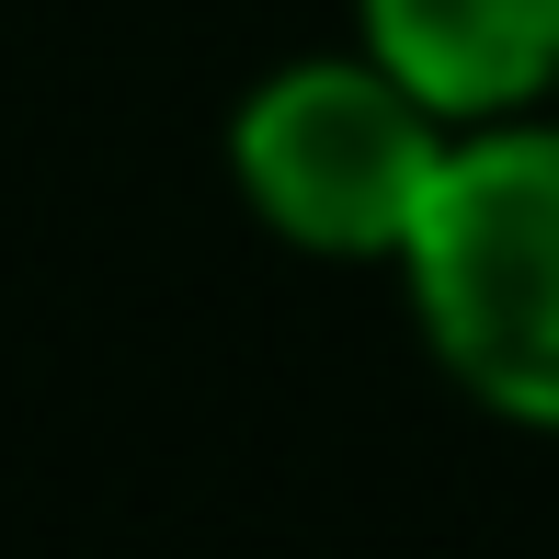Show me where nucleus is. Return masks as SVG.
<instances>
[{
    "instance_id": "2",
    "label": "nucleus",
    "mask_w": 559,
    "mask_h": 559,
    "mask_svg": "<svg viewBox=\"0 0 559 559\" xmlns=\"http://www.w3.org/2000/svg\"><path fill=\"white\" fill-rule=\"evenodd\" d=\"M445 148H456V126L389 58L343 46V58H286L274 81L240 92L228 183L274 240L320 251V263H400Z\"/></svg>"
},
{
    "instance_id": "1",
    "label": "nucleus",
    "mask_w": 559,
    "mask_h": 559,
    "mask_svg": "<svg viewBox=\"0 0 559 559\" xmlns=\"http://www.w3.org/2000/svg\"><path fill=\"white\" fill-rule=\"evenodd\" d=\"M412 320L479 412L559 435V126L491 115L456 126L423 228L400 251Z\"/></svg>"
},
{
    "instance_id": "3",
    "label": "nucleus",
    "mask_w": 559,
    "mask_h": 559,
    "mask_svg": "<svg viewBox=\"0 0 559 559\" xmlns=\"http://www.w3.org/2000/svg\"><path fill=\"white\" fill-rule=\"evenodd\" d=\"M354 23L445 126L537 115L559 92V0H354Z\"/></svg>"
}]
</instances>
